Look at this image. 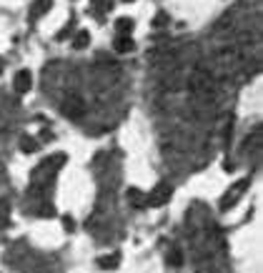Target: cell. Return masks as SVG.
Masks as SVG:
<instances>
[{"label": "cell", "instance_id": "obj_1", "mask_svg": "<svg viewBox=\"0 0 263 273\" xmlns=\"http://www.w3.org/2000/svg\"><path fill=\"white\" fill-rule=\"evenodd\" d=\"M65 163V153H58V155H50L48 161H43L33 171V183H50V178L55 176V171Z\"/></svg>", "mask_w": 263, "mask_h": 273}, {"label": "cell", "instance_id": "obj_2", "mask_svg": "<svg viewBox=\"0 0 263 273\" xmlns=\"http://www.w3.org/2000/svg\"><path fill=\"white\" fill-rule=\"evenodd\" d=\"M251 185V181L248 178H243V181H238V183H233L228 190H225V196L220 198V211H231L233 206H236V201L246 193V188Z\"/></svg>", "mask_w": 263, "mask_h": 273}, {"label": "cell", "instance_id": "obj_3", "mask_svg": "<svg viewBox=\"0 0 263 273\" xmlns=\"http://www.w3.org/2000/svg\"><path fill=\"white\" fill-rule=\"evenodd\" d=\"M171 196H173V188H171L168 183H158V185L145 196V201H148V206L158 208V206H166V203L171 201Z\"/></svg>", "mask_w": 263, "mask_h": 273}, {"label": "cell", "instance_id": "obj_4", "mask_svg": "<svg viewBox=\"0 0 263 273\" xmlns=\"http://www.w3.org/2000/svg\"><path fill=\"white\" fill-rule=\"evenodd\" d=\"M63 113L70 115V118H81V115L86 113V105H83V100L78 95H68L63 100Z\"/></svg>", "mask_w": 263, "mask_h": 273}, {"label": "cell", "instance_id": "obj_5", "mask_svg": "<svg viewBox=\"0 0 263 273\" xmlns=\"http://www.w3.org/2000/svg\"><path fill=\"white\" fill-rule=\"evenodd\" d=\"M13 88H15V93H28L30 88H33V73L30 70H18L15 73V81H13Z\"/></svg>", "mask_w": 263, "mask_h": 273}, {"label": "cell", "instance_id": "obj_6", "mask_svg": "<svg viewBox=\"0 0 263 273\" xmlns=\"http://www.w3.org/2000/svg\"><path fill=\"white\" fill-rule=\"evenodd\" d=\"M98 266L103 271H116L121 266V253H110V256H100L98 258Z\"/></svg>", "mask_w": 263, "mask_h": 273}, {"label": "cell", "instance_id": "obj_7", "mask_svg": "<svg viewBox=\"0 0 263 273\" xmlns=\"http://www.w3.org/2000/svg\"><path fill=\"white\" fill-rule=\"evenodd\" d=\"M53 8V0H35L30 5V18H38V15H45L48 10Z\"/></svg>", "mask_w": 263, "mask_h": 273}, {"label": "cell", "instance_id": "obj_8", "mask_svg": "<svg viewBox=\"0 0 263 273\" xmlns=\"http://www.w3.org/2000/svg\"><path fill=\"white\" fill-rule=\"evenodd\" d=\"M88 43H90V33H88V30H78V33L73 35V48H75V50L88 48Z\"/></svg>", "mask_w": 263, "mask_h": 273}, {"label": "cell", "instance_id": "obj_9", "mask_svg": "<svg viewBox=\"0 0 263 273\" xmlns=\"http://www.w3.org/2000/svg\"><path fill=\"white\" fill-rule=\"evenodd\" d=\"M38 148H41V140L38 138H33V136H23L20 138V150L23 153H35Z\"/></svg>", "mask_w": 263, "mask_h": 273}, {"label": "cell", "instance_id": "obj_10", "mask_svg": "<svg viewBox=\"0 0 263 273\" xmlns=\"http://www.w3.org/2000/svg\"><path fill=\"white\" fill-rule=\"evenodd\" d=\"M10 226V201L0 198V228H8Z\"/></svg>", "mask_w": 263, "mask_h": 273}, {"label": "cell", "instance_id": "obj_11", "mask_svg": "<svg viewBox=\"0 0 263 273\" xmlns=\"http://www.w3.org/2000/svg\"><path fill=\"white\" fill-rule=\"evenodd\" d=\"M116 50H118V53H131V50H135V43L131 41V35H118Z\"/></svg>", "mask_w": 263, "mask_h": 273}, {"label": "cell", "instance_id": "obj_12", "mask_svg": "<svg viewBox=\"0 0 263 273\" xmlns=\"http://www.w3.org/2000/svg\"><path fill=\"white\" fill-rule=\"evenodd\" d=\"M128 198H131V203L138 208V206H145V193H140L138 188H128Z\"/></svg>", "mask_w": 263, "mask_h": 273}, {"label": "cell", "instance_id": "obj_13", "mask_svg": "<svg viewBox=\"0 0 263 273\" xmlns=\"http://www.w3.org/2000/svg\"><path fill=\"white\" fill-rule=\"evenodd\" d=\"M116 30H118V35H131L133 33V20L131 18H121L116 23Z\"/></svg>", "mask_w": 263, "mask_h": 273}, {"label": "cell", "instance_id": "obj_14", "mask_svg": "<svg viewBox=\"0 0 263 273\" xmlns=\"http://www.w3.org/2000/svg\"><path fill=\"white\" fill-rule=\"evenodd\" d=\"M168 263H171V266H180V263H183V251H180L178 246L168 251Z\"/></svg>", "mask_w": 263, "mask_h": 273}, {"label": "cell", "instance_id": "obj_15", "mask_svg": "<svg viewBox=\"0 0 263 273\" xmlns=\"http://www.w3.org/2000/svg\"><path fill=\"white\" fill-rule=\"evenodd\" d=\"M110 5H113V0H93V8L98 10H110Z\"/></svg>", "mask_w": 263, "mask_h": 273}, {"label": "cell", "instance_id": "obj_16", "mask_svg": "<svg viewBox=\"0 0 263 273\" xmlns=\"http://www.w3.org/2000/svg\"><path fill=\"white\" fill-rule=\"evenodd\" d=\"M166 23H168V15H166V13L156 15V20H153V25H156V28H158V25H166Z\"/></svg>", "mask_w": 263, "mask_h": 273}, {"label": "cell", "instance_id": "obj_17", "mask_svg": "<svg viewBox=\"0 0 263 273\" xmlns=\"http://www.w3.org/2000/svg\"><path fill=\"white\" fill-rule=\"evenodd\" d=\"M63 226H65V230H73V228H75V223H73L70 216H63Z\"/></svg>", "mask_w": 263, "mask_h": 273}, {"label": "cell", "instance_id": "obj_18", "mask_svg": "<svg viewBox=\"0 0 263 273\" xmlns=\"http://www.w3.org/2000/svg\"><path fill=\"white\" fill-rule=\"evenodd\" d=\"M123 3H133V0H123Z\"/></svg>", "mask_w": 263, "mask_h": 273}, {"label": "cell", "instance_id": "obj_19", "mask_svg": "<svg viewBox=\"0 0 263 273\" xmlns=\"http://www.w3.org/2000/svg\"><path fill=\"white\" fill-rule=\"evenodd\" d=\"M0 73H3V63H0Z\"/></svg>", "mask_w": 263, "mask_h": 273}]
</instances>
